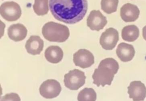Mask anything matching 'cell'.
Returning a JSON list of instances; mask_svg holds the SVG:
<instances>
[{
	"instance_id": "1",
	"label": "cell",
	"mask_w": 146,
	"mask_h": 101,
	"mask_svg": "<svg viewBox=\"0 0 146 101\" xmlns=\"http://www.w3.org/2000/svg\"><path fill=\"white\" fill-rule=\"evenodd\" d=\"M52 15L61 22L73 24L83 19L88 9L87 0H50Z\"/></svg>"
},
{
	"instance_id": "2",
	"label": "cell",
	"mask_w": 146,
	"mask_h": 101,
	"mask_svg": "<svg viewBox=\"0 0 146 101\" xmlns=\"http://www.w3.org/2000/svg\"><path fill=\"white\" fill-rule=\"evenodd\" d=\"M42 33L45 39L49 41L57 43L66 41L70 36V31L67 26L53 21L45 23Z\"/></svg>"
},
{
	"instance_id": "3",
	"label": "cell",
	"mask_w": 146,
	"mask_h": 101,
	"mask_svg": "<svg viewBox=\"0 0 146 101\" xmlns=\"http://www.w3.org/2000/svg\"><path fill=\"white\" fill-rule=\"evenodd\" d=\"M117 72L115 70L101 62L98 67L95 69L92 76L94 79L93 83L98 87L100 85L103 87L106 85H110L115 74Z\"/></svg>"
},
{
	"instance_id": "4",
	"label": "cell",
	"mask_w": 146,
	"mask_h": 101,
	"mask_svg": "<svg viewBox=\"0 0 146 101\" xmlns=\"http://www.w3.org/2000/svg\"><path fill=\"white\" fill-rule=\"evenodd\" d=\"M85 73L78 69L70 70L64 76V83L66 88L71 90H77L86 83Z\"/></svg>"
},
{
	"instance_id": "5",
	"label": "cell",
	"mask_w": 146,
	"mask_h": 101,
	"mask_svg": "<svg viewBox=\"0 0 146 101\" xmlns=\"http://www.w3.org/2000/svg\"><path fill=\"white\" fill-rule=\"evenodd\" d=\"M0 13L3 18L8 21H16L21 15V9L17 3L6 2L1 5Z\"/></svg>"
},
{
	"instance_id": "6",
	"label": "cell",
	"mask_w": 146,
	"mask_h": 101,
	"mask_svg": "<svg viewBox=\"0 0 146 101\" xmlns=\"http://www.w3.org/2000/svg\"><path fill=\"white\" fill-rule=\"evenodd\" d=\"M61 86L58 81L54 79H48L43 82L39 89L42 96L46 99H53L59 95Z\"/></svg>"
},
{
	"instance_id": "7",
	"label": "cell",
	"mask_w": 146,
	"mask_h": 101,
	"mask_svg": "<svg viewBox=\"0 0 146 101\" xmlns=\"http://www.w3.org/2000/svg\"><path fill=\"white\" fill-rule=\"evenodd\" d=\"M119 40L118 31L114 28H110L106 29L102 34L100 43L104 49L111 50L115 47Z\"/></svg>"
},
{
	"instance_id": "8",
	"label": "cell",
	"mask_w": 146,
	"mask_h": 101,
	"mask_svg": "<svg viewBox=\"0 0 146 101\" xmlns=\"http://www.w3.org/2000/svg\"><path fill=\"white\" fill-rule=\"evenodd\" d=\"M73 62L76 66L85 69L94 64V57L90 51L80 49L73 55Z\"/></svg>"
},
{
	"instance_id": "9",
	"label": "cell",
	"mask_w": 146,
	"mask_h": 101,
	"mask_svg": "<svg viewBox=\"0 0 146 101\" xmlns=\"http://www.w3.org/2000/svg\"><path fill=\"white\" fill-rule=\"evenodd\" d=\"M108 23L106 17L99 10H93L87 19L88 27L92 30L99 31L102 30Z\"/></svg>"
},
{
	"instance_id": "10",
	"label": "cell",
	"mask_w": 146,
	"mask_h": 101,
	"mask_svg": "<svg viewBox=\"0 0 146 101\" xmlns=\"http://www.w3.org/2000/svg\"><path fill=\"white\" fill-rule=\"evenodd\" d=\"M128 94L133 101H143L146 97V87L141 81H134L128 87Z\"/></svg>"
},
{
	"instance_id": "11",
	"label": "cell",
	"mask_w": 146,
	"mask_h": 101,
	"mask_svg": "<svg viewBox=\"0 0 146 101\" xmlns=\"http://www.w3.org/2000/svg\"><path fill=\"white\" fill-rule=\"evenodd\" d=\"M140 13L138 7L130 3L124 5L120 9V16L122 20L126 22L136 21L139 18Z\"/></svg>"
},
{
	"instance_id": "12",
	"label": "cell",
	"mask_w": 146,
	"mask_h": 101,
	"mask_svg": "<svg viewBox=\"0 0 146 101\" xmlns=\"http://www.w3.org/2000/svg\"><path fill=\"white\" fill-rule=\"evenodd\" d=\"M44 47V42L42 39L38 36H32L26 42L25 48L27 53L32 55H37L40 54Z\"/></svg>"
},
{
	"instance_id": "13",
	"label": "cell",
	"mask_w": 146,
	"mask_h": 101,
	"mask_svg": "<svg viewBox=\"0 0 146 101\" xmlns=\"http://www.w3.org/2000/svg\"><path fill=\"white\" fill-rule=\"evenodd\" d=\"M9 37L15 42H19L25 39L27 36V28L21 23L13 24L8 29Z\"/></svg>"
},
{
	"instance_id": "14",
	"label": "cell",
	"mask_w": 146,
	"mask_h": 101,
	"mask_svg": "<svg viewBox=\"0 0 146 101\" xmlns=\"http://www.w3.org/2000/svg\"><path fill=\"white\" fill-rule=\"evenodd\" d=\"M116 52L117 57L123 62H128L132 60L135 54L134 47L124 43L119 44Z\"/></svg>"
},
{
	"instance_id": "15",
	"label": "cell",
	"mask_w": 146,
	"mask_h": 101,
	"mask_svg": "<svg viewBox=\"0 0 146 101\" xmlns=\"http://www.w3.org/2000/svg\"><path fill=\"white\" fill-rule=\"evenodd\" d=\"M63 52L60 47L58 46H50L46 49L44 55L46 60L52 64L60 62L63 57Z\"/></svg>"
},
{
	"instance_id": "16",
	"label": "cell",
	"mask_w": 146,
	"mask_h": 101,
	"mask_svg": "<svg viewBox=\"0 0 146 101\" xmlns=\"http://www.w3.org/2000/svg\"><path fill=\"white\" fill-rule=\"evenodd\" d=\"M139 36V30L136 25H131L125 26L121 31V37L124 41L133 42Z\"/></svg>"
},
{
	"instance_id": "17",
	"label": "cell",
	"mask_w": 146,
	"mask_h": 101,
	"mask_svg": "<svg viewBox=\"0 0 146 101\" xmlns=\"http://www.w3.org/2000/svg\"><path fill=\"white\" fill-rule=\"evenodd\" d=\"M33 9L38 16L47 14L49 11L48 0H35Z\"/></svg>"
},
{
	"instance_id": "18",
	"label": "cell",
	"mask_w": 146,
	"mask_h": 101,
	"mask_svg": "<svg viewBox=\"0 0 146 101\" xmlns=\"http://www.w3.org/2000/svg\"><path fill=\"white\" fill-rule=\"evenodd\" d=\"M97 94L92 88H86L79 92L77 100L79 101H95Z\"/></svg>"
},
{
	"instance_id": "19",
	"label": "cell",
	"mask_w": 146,
	"mask_h": 101,
	"mask_svg": "<svg viewBox=\"0 0 146 101\" xmlns=\"http://www.w3.org/2000/svg\"><path fill=\"white\" fill-rule=\"evenodd\" d=\"M119 0H101V8L107 14L115 12L117 9Z\"/></svg>"
},
{
	"instance_id": "20",
	"label": "cell",
	"mask_w": 146,
	"mask_h": 101,
	"mask_svg": "<svg viewBox=\"0 0 146 101\" xmlns=\"http://www.w3.org/2000/svg\"><path fill=\"white\" fill-rule=\"evenodd\" d=\"M1 101H21V99L17 94L11 93L7 94L1 98Z\"/></svg>"
},
{
	"instance_id": "21",
	"label": "cell",
	"mask_w": 146,
	"mask_h": 101,
	"mask_svg": "<svg viewBox=\"0 0 146 101\" xmlns=\"http://www.w3.org/2000/svg\"><path fill=\"white\" fill-rule=\"evenodd\" d=\"M143 36L144 39L146 41V25L143 29Z\"/></svg>"
}]
</instances>
